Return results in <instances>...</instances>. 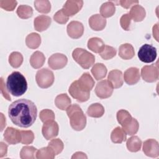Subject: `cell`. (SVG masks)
<instances>
[{"label": "cell", "instance_id": "1", "mask_svg": "<svg viewBox=\"0 0 159 159\" xmlns=\"http://www.w3.org/2000/svg\"><path fill=\"white\" fill-rule=\"evenodd\" d=\"M8 114L14 124L20 127L27 128L35 122L37 109L32 101L20 99L10 104Z\"/></svg>", "mask_w": 159, "mask_h": 159}, {"label": "cell", "instance_id": "2", "mask_svg": "<svg viewBox=\"0 0 159 159\" xmlns=\"http://www.w3.org/2000/svg\"><path fill=\"white\" fill-rule=\"evenodd\" d=\"M7 89L12 95L20 96L27 89V83L24 76L19 71H14L7 77Z\"/></svg>", "mask_w": 159, "mask_h": 159}, {"label": "cell", "instance_id": "3", "mask_svg": "<svg viewBox=\"0 0 159 159\" xmlns=\"http://www.w3.org/2000/svg\"><path fill=\"white\" fill-rule=\"evenodd\" d=\"M66 111L72 129L76 131L84 129L86 125V117L81 108L78 104H75L70 105Z\"/></svg>", "mask_w": 159, "mask_h": 159}, {"label": "cell", "instance_id": "4", "mask_svg": "<svg viewBox=\"0 0 159 159\" xmlns=\"http://www.w3.org/2000/svg\"><path fill=\"white\" fill-rule=\"evenodd\" d=\"M72 57L74 60L84 69L89 68L95 61L94 55L81 48H75L72 53Z\"/></svg>", "mask_w": 159, "mask_h": 159}, {"label": "cell", "instance_id": "5", "mask_svg": "<svg viewBox=\"0 0 159 159\" xmlns=\"http://www.w3.org/2000/svg\"><path fill=\"white\" fill-rule=\"evenodd\" d=\"M37 84L41 88H48L50 87L55 80L53 73L48 68L39 70L35 75Z\"/></svg>", "mask_w": 159, "mask_h": 159}, {"label": "cell", "instance_id": "6", "mask_svg": "<svg viewBox=\"0 0 159 159\" xmlns=\"http://www.w3.org/2000/svg\"><path fill=\"white\" fill-rule=\"evenodd\" d=\"M157 49L150 44H144L138 52V57L139 60L144 63H152L157 58Z\"/></svg>", "mask_w": 159, "mask_h": 159}, {"label": "cell", "instance_id": "7", "mask_svg": "<svg viewBox=\"0 0 159 159\" xmlns=\"http://www.w3.org/2000/svg\"><path fill=\"white\" fill-rule=\"evenodd\" d=\"M113 89L112 84L107 80H104L97 83L95 88V93L98 98L106 99L112 95Z\"/></svg>", "mask_w": 159, "mask_h": 159}, {"label": "cell", "instance_id": "8", "mask_svg": "<svg viewBox=\"0 0 159 159\" xmlns=\"http://www.w3.org/2000/svg\"><path fill=\"white\" fill-rule=\"evenodd\" d=\"M58 125L54 120L47 121L43 123L42 133L46 140H51L56 137L58 134Z\"/></svg>", "mask_w": 159, "mask_h": 159}, {"label": "cell", "instance_id": "9", "mask_svg": "<svg viewBox=\"0 0 159 159\" xmlns=\"http://www.w3.org/2000/svg\"><path fill=\"white\" fill-rule=\"evenodd\" d=\"M70 94L78 102H83L87 101L90 97V92L83 91L78 85L77 80L73 81L68 89Z\"/></svg>", "mask_w": 159, "mask_h": 159}, {"label": "cell", "instance_id": "10", "mask_svg": "<svg viewBox=\"0 0 159 159\" xmlns=\"http://www.w3.org/2000/svg\"><path fill=\"white\" fill-rule=\"evenodd\" d=\"M158 69L155 65H145L141 70L142 79L148 83H153L158 79Z\"/></svg>", "mask_w": 159, "mask_h": 159}, {"label": "cell", "instance_id": "11", "mask_svg": "<svg viewBox=\"0 0 159 159\" xmlns=\"http://www.w3.org/2000/svg\"><path fill=\"white\" fill-rule=\"evenodd\" d=\"M68 62L67 57L60 53H57L52 55L48 60V66L54 70H60L64 68Z\"/></svg>", "mask_w": 159, "mask_h": 159}, {"label": "cell", "instance_id": "12", "mask_svg": "<svg viewBox=\"0 0 159 159\" xmlns=\"http://www.w3.org/2000/svg\"><path fill=\"white\" fill-rule=\"evenodd\" d=\"M83 5V1L81 0H68L63 6V12L68 16H73L78 13Z\"/></svg>", "mask_w": 159, "mask_h": 159}, {"label": "cell", "instance_id": "13", "mask_svg": "<svg viewBox=\"0 0 159 159\" xmlns=\"http://www.w3.org/2000/svg\"><path fill=\"white\" fill-rule=\"evenodd\" d=\"M143 152L148 157L157 158L159 155L158 142L152 139H148L143 142Z\"/></svg>", "mask_w": 159, "mask_h": 159}, {"label": "cell", "instance_id": "14", "mask_svg": "<svg viewBox=\"0 0 159 159\" xmlns=\"http://www.w3.org/2000/svg\"><path fill=\"white\" fill-rule=\"evenodd\" d=\"M66 31L70 37L77 39L80 38L83 34L84 27L81 22L74 20L68 24Z\"/></svg>", "mask_w": 159, "mask_h": 159}, {"label": "cell", "instance_id": "15", "mask_svg": "<svg viewBox=\"0 0 159 159\" xmlns=\"http://www.w3.org/2000/svg\"><path fill=\"white\" fill-rule=\"evenodd\" d=\"M4 140L11 145H16L21 142V133L13 127H7L4 133Z\"/></svg>", "mask_w": 159, "mask_h": 159}, {"label": "cell", "instance_id": "16", "mask_svg": "<svg viewBox=\"0 0 159 159\" xmlns=\"http://www.w3.org/2000/svg\"><path fill=\"white\" fill-rule=\"evenodd\" d=\"M140 74L139 70L136 67H130L125 70L124 74V80L129 85H133L140 80Z\"/></svg>", "mask_w": 159, "mask_h": 159}, {"label": "cell", "instance_id": "17", "mask_svg": "<svg viewBox=\"0 0 159 159\" xmlns=\"http://www.w3.org/2000/svg\"><path fill=\"white\" fill-rule=\"evenodd\" d=\"M78 86L84 91L90 92L94 86V81L89 73H84L77 80Z\"/></svg>", "mask_w": 159, "mask_h": 159}, {"label": "cell", "instance_id": "18", "mask_svg": "<svg viewBox=\"0 0 159 159\" xmlns=\"http://www.w3.org/2000/svg\"><path fill=\"white\" fill-rule=\"evenodd\" d=\"M89 27L95 31L103 30L106 25V20L101 14H94L91 16L88 20Z\"/></svg>", "mask_w": 159, "mask_h": 159}, {"label": "cell", "instance_id": "19", "mask_svg": "<svg viewBox=\"0 0 159 159\" xmlns=\"http://www.w3.org/2000/svg\"><path fill=\"white\" fill-rule=\"evenodd\" d=\"M51 22L52 19L49 16L40 15L36 17L34 20V28L38 32H42L50 27Z\"/></svg>", "mask_w": 159, "mask_h": 159}, {"label": "cell", "instance_id": "20", "mask_svg": "<svg viewBox=\"0 0 159 159\" xmlns=\"http://www.w3.org/2000/svg\"><path fill=\"white\" fill-rule=\"evenodd\" d=\"M122 73L119 70H111L108 75L107 80L112 84L114 88H119L123 84Z\"/></svg>", "mask_w": 159, "mask_h": 159}, {"label": "cell", "instance_id": "21", "mask_svg": "<svg viewBox=\"0 0 159 159\" xmlns=\"http://www.w3.org/2000/svg\"><path fill=\"white\" fill-rule=\"evenodd\" d=\"M131 19L135 22H141L144 19L146 16L145 9L139 4L133 6L129 13Z\"/></svg>", "mask_w": 159, "mask_h": 159}, {"label": "cell", "instance_id": "22", "mask_svg": "<svg viewBox=\"0 0 159 159\" xmlns=\"http://www.w3.org/2000/svg\"><path fill=\"white\" fill-rule=\"evenodd\" d=\"M135 55L133 46L128 43L122 44L119 48V56L124 60H130Z\"/></svg>", "mask_w": 159, "mask_h": 159}, {"label": "cell", "instance_id": "23", "mask_svg": "<svg viewBox=\"0 0 159 159\" xmlns=\"http://www.w3.org/2000/svg\"><path fill=\"white\" fill-rule=\"evenodd\" d=\"M88 48L92 52L100 53L104 49L105 44L102 40L98 37H92L88 42Z\"/></svg>", "mask_w": 159, "mask_h": 159}, {"label": "cell", "instance_id": "24", "mask_svg": "<svg viewBox=\"0 0 159 159\" xmlns=\"http://www.w3.org/2000/svg\"><path fill=\"white\" fill-rule=\"evenodd\" d=\"M45 61V57L43 53L40 51L34 52L30 58V63L35 69H38L42 67Z\"/></svg>", "mask_w": 159, "mask_h": 159}, {"label": "cell", "instance_id": "25", "mask_svg": "<svg viewBox=\"0 0 159 159\" xmlns=\"http://www.w3.org/2000/svg\"><path fill=\"white\" fill-rule=\"evenodd\" d=\"M86 113L89 117L99 118L102 117L104 114V108L99 103H94L88 107Z\"/></svg>", "mask_w": 159, "mask_h": 159}, {"label": "cell", "instance_id": "26", "mask_svg": "<svg viewBox=\"0 0 159 159\" xmlns=\"http://www.w3.org/2000/svg\"><path fill=\"white\" fill-rule=\"evenodd\" d=\"M91 71L94 78L96 80H99L105 78L107 74V68L103 63H98L94 65Z\"/></svg>", "mask_w": 159, "mask_h": 159}, {"label": "cell", "instance_id": "27", "mask_svg": "<svg viewBox=\"0 0 159 159\" xmlns=\"http://www.w3.org/2000/svg\"><path fill=\"white\" fill-rule=\"evenodd\" d=\"M115 12L116 7L112 1L106 2L100 7V14L104 18H107L112 16Z\"/></svg>", "mask_w": 159, "mask_h": 159}, {"label": "cell", "instance_id": "28", "mask_svg": "<svg viewBox=\"0 0 159 159\" xmlns=\"http://www.w3.org/2000/svg\"><path fill=\"white\" fill-rule=\"evenodd\" d=\"M126 133L120 127H116L111 132V139L114 143H121L127 139Z\"/></svg>", "mask_w": 159, "mask_h": 159}, {"label": "cell", "instance_id": "29", "mask_svg": "<svg viewBox=\"0 0 159 159\" xmlns=\"http://www.w3.org/2000/svg\"><path fill=\"white\" fill-rule=\"evenodd\" d=\"M25 43L31 49L37 48L41 43V37L37 33H30L25 38Z\"/></svg>", "mask_w": 159, "mask_h": 159}, {"label": "cell", "instance_id": "30", "mask_svg": "<svg viewBox=\"0 0 159 159\" xmlns=\"http://www.w3.org/2000/svg\"><path fill=\"white\" fill-rule=\"evenodd\" d=\"M71 99L66 94L58 95L55 99V106L61 110H66L71 105Z\"/></svg>", "mask_w": 159, "mask_h": 159}, {"label": "cell", "instance_id": "31", "mask_svg": "<svg viewBox=\"0 0 159 159\" xmlns=\"http://www.w3.org/2000/svg\"><path fill=\"white\" fill-rule=\"evenodd\" d=\"M127 148L131 152L139 151L142 147V140L137 136H132L127 140Z\"/></svg>", "mask_w": 159, "mask_h": 159}, {"label": "cell", "instance_id": "32", "mask_svg": "<svg viewBox=\"0 0 159 159\" xmlns=\"http://www.w3.org/2000/svg\"><path fill=\"white\" fill-rule=\"evenodd\" d=\"M117 119L118 122L124 127L132 120V117L127 111L121 109L117 112Z\"/></svg>", "mask_w": 159, "mask_h": 159}, {"label": "cell", "instance_id": "33", "mask_svg": "<svg viewBox=\"0 0 159 159\" xmlns=\"http://www.w3.org/2000/svg\"><path fill=\"white\" fill-rule=\"evenodd\" d=\"M55 157L54 151L48 146L37 151L36 158L38 159H53Z\"/></svg>", "mask_w": 159, "mask_h": 159}, {"label": "cell", "instance_id": "34", "mask_svg": "<svg viewBox=\"0 0 159 159\" xmlns=\"http://www.w3.org/2000/svg\"><path fill=\"white\" fill-rule=\"evenodd\" d=\"M37 151V148L32 146H24L20 150V157L22 159H34Z\"/></svg>", "mask_w": 159, "mask_h": 159}, {"label": "cell", "instance_id": "35", "mask_svg": "<svg viewBox=\"0 0 159 159\" xmlns=\"http://www.w3.org/2000/svg\"><path fill=\"white\" fill-rule=\"evenodd\" d=\"M35 9L41 13H48L51 10V4L47 0H37L34 1Z\"/></svg>", "mask_w": 159, "mask_h": 159}, {"label": "cell", "instance_id": "36", "mask_svg": "<svg viewBox=\"0 0 159 159\" xmlns=\"http://www.w3.org/2000/svg\"><path fill=\"white\" fill-rule=\"evenodd\" d=\"M23 62V56L18 52H12L9 56V63L11 66L17 68L20 66Z\"/></svg>", "mask_w": 159, "mask_h": 159}, {"label": "cell", "instance_id": "37", "mask_svg": "<svg viewBox=\"0 0 159 159\" xmlns=\"http://www.w3.org/2000/svg\"><path fill=\"white\" fill-rule=\"evenodd\" d=\"M16 13L17 16L24 19H29L32 16L33 9L32 7L27 5H20L17 9Z\"/></svg>", "mask_w": 159, "mask_h": 159}, {"label": "cell", "instance_id": "38", "mask_svg": "<svg viewBox=\"0 0 159 159\" xmlns=\"http://www.w3.org/2000/svg\"><path fill=\"white\" fill-rule=\"evenodd\" d=\"M139 128V124L137 120L135 118H132V120L125 127H122L126 134L129 135H133L135 134Z\"/></svg>", "mask_w": 159, "mask_h": 159}, {"label": "cell", "instance_id": "39", "mask_svg": "<svg viewBox=\"0 0 159 159\" xmlns=\"http://www.w3.org/2000/svg\"><path fill=\"white\" fill-rule=\"evenodd\" d=\"M116 53L117 52L115 48L109 45H105L103 50L99 53V55L102 59L107 60L114 57Z\"/></svg>", "mask_w": 159, "mask_h": 159}, {"label": "cell", "instance_id": "40", "mask_svg": "<svg viewBox=\"0 0 159 159\" xmlns=\"http://www.w3.org/2000/svg\"><path fill=\"white\" fill-rule=\"evenodd\" d=\"M48 146L54 151L55 155H58L61 153L64 147L63 143L60 139H52L48 143Z\"/></svg>", "mask_w": 159, "mask_h": 159}, {"label": "cell", "instance_id": "41", "mask_svg": "<svg viewBox=\"0 0 159 159\" xmlns=\"http://www.w3.org/2000/svg\"><path fill=\"white\" fill-rule=\"evenodd\" d=\"M21 143L28 145L32 143L34 139V134L31 130H20Z\"/></svg>", "mask_w": 159, "mask_h": 159}, {"label": "cell", "instance_id": "42", "mask_svg": "<svg viewBox=\"0 0 159 159\" xmlns=\"http://www.w3.org/2000/svg\"><path fill=\"white\" fill-rule=\"evenodd\" d=\"M39 117L42 122H45L49 120H53L55 119V114L50 109H43L40 112Z\"/></svg>", "mask_w": 159, "mask_h": 159}, {"label": "cell", "instance_id": "43", "mask_svg": "<svg viewBox=\"0 0 159 159\" xmlns=\"http://www.w3.org/2000/svg\"><path fill=\"white\" fill-rule=\"evenodd\" d=\"M69 17H68L63 11L62 9L58 11L53 16V19L55 22L60 24H65L68 20Z\"/></svg>", "mask_w": 159, "mask_h": 159}, {"label": "cell", "instance_id": "44", "mask_svg": "<svg viewBox=\"0 0 159 159\" xmlns=\"http://www.w3.org/2000/svg\"><path fill=\"white\" fill-rule=\"evenodd\" d=\"M17 4V2L16 1H6V0H1L0 1V7L7 11H12L16 5Z\"/></svg>", "mask_w": 159, "mask_h": 159}, {"label": "cell", "instance_id": "45", "mask_svg": "<svg viewBox=\"0 0 159 159\" xmlns=\"http://www.w3.org/2000/svg\"><path fill=\"white\" fill-rule=\"evenodd\" d=\"M131 17L129 13L125 14L122 16L120 19V24L122 28L124 30H129L130 22H131Z\"/></svg>", "mask_w": 159, "mask_h": 159}, {"label": "cell", "instance_id": "46", "mask_svg": "<svg viewBox=\"0 0 159 159\" xmlns=\"http://www.w3.org/2000/svg\"><path fill=\"white\" fill-rule=\"evenodd\" d=\"M1 91L3 96L8 101H11V98L9 94V91L7 89V87L4 82V80L2 78H1Z\"/></svg>", "mask_w": 159, "mask_h": 159}, {"label": "cell", "instance_id": "47", "mask_svg": "<svg viewBox=\"0 0 159 159\" xmlns=\"http://www.w3.org/2000/svg\"><path fill=\"white\" fill-rule=\"evenodd\" d=\"M118 2L120 4V5L124 7L125 9H129L130 7L132 6L135 5V4H138L139 1H125V0H122V1H119Z\"/></svg>", "mask_w": 159, "mask_h": 159}, {"label": "cell", "instance_id": "48", "mask_svg": "<svg viewBox=\"0 0 159 159\" xmlns=\"http://www.w3.org/2000/svg\"><path fill=\"white\" fill-rule=\"evenodd\" d=\"M7 151V145L5 143L1 142V143H0V157L2 158L4 156H6Z\"/></svg>", "mask_w": 159, "mask_h": 159}, {"label": "cell", "instance_id": "49", "mask_svg": "<svg viewBox=\"0 0 159 159\" xmlns=\"http://www.w3.org/2000/svg\"><path fill=\"white\" fill-rule=\"evenodd\" d=\"M88 157L86 155V154L81 152H77L75 153L73 156L71 157L72 159L74 158H87Z\"/></svg>", "mask_w": 159, "mask_h": 159}, {"label": "cell", "instance_id": "50", "mask_svg": "<svg viewBox=\"0 0 159 159\" xmlns=\"http://www.w3.org/2000/svg\"><path fill=\"white\" fill-rule=\"evenodd\" d=\"M158 23H157L153 27V37L155 38L157 41H158Z\"/></svg>", "mask_w": 159, "mask_h": 159}, {"label": "cell", "instance_id": "51", "mask_svg": "<svg viewBox=\"0 0 159 159\" xmlns=\"http://www.w3.org/2000/svg\"><path fill=\"white\" fill-rule=\"evenodd\" d=\"M1 131H2L3 130V128L4 126H6V118L3 119V114L1 113Z\"/></svg>", "mask_w": 159, "mask_h": 159}]
</instances>
